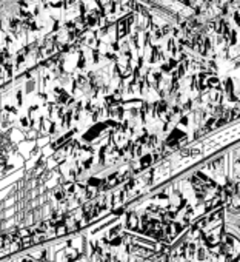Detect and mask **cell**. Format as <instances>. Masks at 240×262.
<instances>
[{
  "label": "cell",
  "instance_id": "1",
  "mask_svg": "<svg viewBox=\"0 0 240 262\" xmlns=\"http://www.w3.org/2000/svg\"><path fill=\"white\" fill-rule=\"evenodd\" d=\"M22 262H32V261H31V259H26V258H25V259H22Z\"/></svg>",
  "mask_w": 240,
  "mask_h": 262
}]
</instances>
